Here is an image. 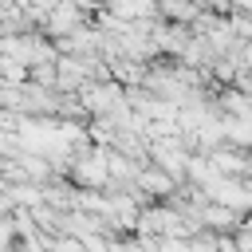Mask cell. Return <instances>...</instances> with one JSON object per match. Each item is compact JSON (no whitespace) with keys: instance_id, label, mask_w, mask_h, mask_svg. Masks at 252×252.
I'll return each mask as SVG.
<instances>
[{"instance_id":"obj_1","label":"cell","mask_w":252,"mask_h":252,"mask_svg":"<svg viewBox=\"0 0 252 252\" xmlns=\"http://www.w3.org/2000/svg\"><path fill=\"white\" fill-rule=\"evenodd\" d=\"M79 24H83L79 8H75L71 0H59V4L51 8V16L43 20V32H47V35H55V43H59V39H67V35H71Z\"/></svg>"}]
</instances>
